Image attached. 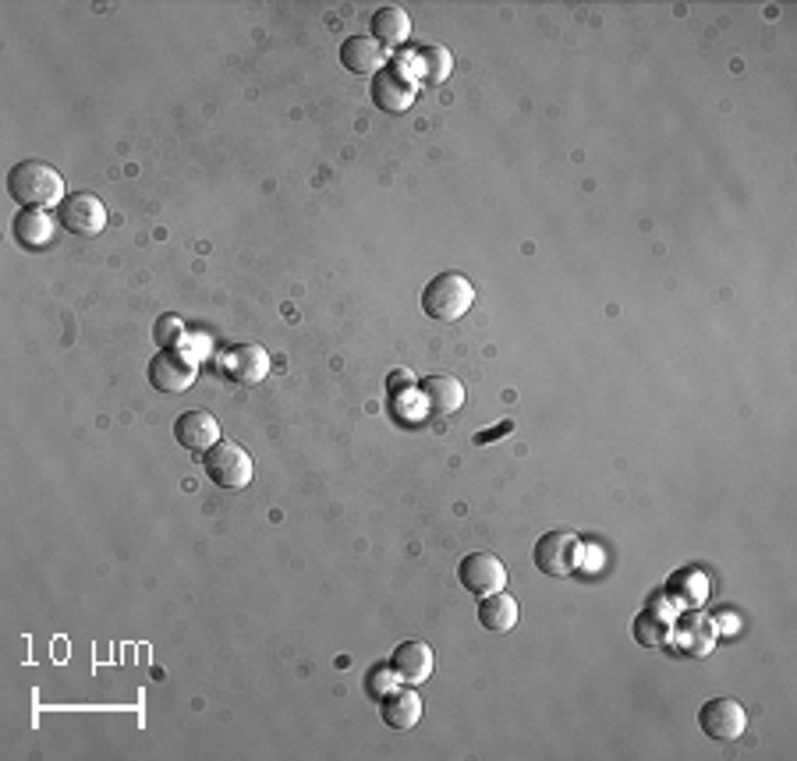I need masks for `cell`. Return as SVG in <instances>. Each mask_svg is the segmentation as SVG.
<instances>
[{
  "label": "cell",
  "mask_w": 797,
  "mask_h": 761,
  "mask_svg": "<svg viewBox=\"0 0 797 761\" xmlns=\"http://www.w3.org/2000/svg\"><path fill=\"white\" fill-rule=\"evenodd\" d=\"M582 543H578V535H571V532H546L535 543V553H532V560L535 567L546 574V578H571L574 570L582 567Z\"/></svg>",
  "instance_id": "obj_4"
},
{
  "label": "cell",
  "mask_w": 797,
  "mask_h": 761,
  "mask_svg": "<svg viewBox=\"0 0 797 761\" xmlns=\"http://www.w3.org/2000/svg\"><path fill=\"white\" fill-rule=\"evenodd\" d=\"M11 238L22 248H46L54 242V219L43 210H22L11 219Z\"/></svg>",
  "instance_id": "obj_15"
},
{
  "label": "cell",
  "mask_w": 797,
  "mask_h": 761,
  "mask_svg": "<svg viewBox=\"0 0 797 761\" xmlns=\"http://www.w3.org/2000/svg\"><path fill=\"white\" fill-rule=\"evenodd\" d=\"M372 104L386 114H404L415 104V78L404 72V64L380 67L372 75Z\"/></svg>",
  "instance_id": "obj_9"
},
{
  "label": "cell",
  "mask_w": 797,
  "mask_h": 761,
  "mask_svg": "<svg viewBox=\"0 0 797 761\" xmlns=\"http://www.w3.org/2000/svg\"><path fill=\"white\" fill-rule=\"evenodd\" d=\"M422 397H426L433 415L444 418V415H454L465 404V386L454 376H429V379H422Z\"/></svg>",
  "instance_id": "obj_16"
},
{
  "label": "cell",
  "mask_w": 797,
  "mask_h": 761,
  "mask_svg": "<svg viewBox=\"0 0 797 761\" xmlns=\"http://www.w3.org/2000/svg\"><path fill=\"white\" fill-rule=\"evenodd\" d=\"M475 301V287L465 274L457 269H447V274H436L426 291H422V312L436 323H457L461 315H468Z\"/></svg>",
  "instance_id": "obj_2"
},
{
  "label": "cell",
  "mask_w": 797,
  "mask_h": 761,
  "mask_svg": "<svg viewBox=\"0 0 797 761\" xmlns=\"http://www.w3.org/2000/svg\"><path fill=\"white\" fill-rule=\"evenodd\" d=\"M380 719L390 726V730H415L422 719V698L415 690L394 687L390 695L380 698Z\"/></svg>",
  "instance_id": "obj_13"
},
{
  "label": "cell",
  "mask_w": 797,
  "mask_h": 761,
  "mask_svg": "<svg viewBox=\"0 0 797 761\" xmlns=\"http://www.w3.org/2000/svg\"><path fill=\"white\" fill-rule=\"evenodd\" d=\"M390 666H394L397 680L422 684V680H429V673H433V649L426 641L408 637L394 649V655H390Z\"/></svg>",
  "instance_id": "obj_12"
},
{
  "label": "cell",
  "mask_w": 797,
  "mask_h": 761,
  "mask_svg": "<svg viewBox=\"0 0 797 761\" xmlns=\"http://www.w3.org/2000/svg\"><path fill=\"white\" fill-rule=\"evenodd\" d=\"M397 687V673H394V666L390 663H383V666H372L369 673H365V690H369V698H383V695H390V690Z\"/></svg>",
  "instance_id": "obj_22"
},
{
  "label": "cell",
  "mask_w": 797,
  "mask_h": 761,
  "mask_svg": "<svg viewBox=\"0 0 797 761\" xmlns=\"http://www.w3.org/2000/svg\"><path fill=\"white\" fill-rule=\"evenodd\" d=\"M202 471L220 489H245L252 482V457L245 453V447L220 439L216 447L202 453Z\"/></svg>",
  "instance_id": "obj_3"
},
{
  "label": "cell",
  "mask_w": 797,
  "mask_h": 761,
  "mask_svg": "<svg viewBox=\"0 0 797 761\" xmlns=\"http://www.w3.org/2000/svg\"><path fill=\"white\" fill-rule=\"evenodd\" d=\"M152 341H157V347L160 351H174V347H181V341H184V323L178 315H160L157 319V326H152Z\"/></svg>",
  "instance_id": "obj_20"
},
{
  "label": "cell",
  "mask_w": 797,
  "mask_h": 761,
  "mask_svg": "<svg viewBox=\"0 0 797 761\" xmlns=\"http://www.w3.org/2000/svg\"><path fill=\"white\" fill-rule=\"evenodd\" d=\"M220 372L237 386H259L269 376V354L259 344H231L220 351Z\"/></svg>",
  "instance_id": "obj_8"
},
{
  "label": "cell",
  "mask_w": 797,
  "mask_h": 761,
  "mask_svg": "<svg viewBox=\"0 0 797 761\" xmlns=\"http://www.w3.org/2000/svg\"><path fill=\"white\" fill-rule=\"evenodd\" d=\"M699 726L712 740H737L744 733V726H748V712H744L741 701L734 698H709L699 708Z\"/></svg>",
  "instance_id": "obj_10"
},
{
  "label": "cell",
  "mask_w": 797,
  "mask_h": 761,
  "mask_svg": "<svg viewBox=\"0 0 797 761\" xmlns=\"http://www.w3.org/2000/svg\"><path fill=\"white\" fill-rule=\"evenodd\" d=\"M8 195L22 210H46L64 202V178L43 160H22L8 171Z\"/></svg>",
  "instance_id": "obj_1"
},
{
  "label": "cell",
  "mask_w": 797,
  "mask_h": 761,
  "mask_svg": "<svg viewBox=\"0 0 797 761\" xmlns=\"http://www.w3.org/2000/svg\"><path fill=\"white\" fill-rule=\"evenodd\" d=\"M479 623L486 631H493V634H507V631H514V623H518V602L511 596H503V591H493V596H486L479 602Z\"/></svg>",
  "instance_id": "obj_19"
},
{
  "label": "cell",
  "mask_w": 797,
  "mask_h": 761,
  "mask_svg": "<svg viewBox=\"0 0 797 761\" xmlns=\"http://www.w3.org/2000/svg\"><path fill=\"white\" fill-rule=\"evenodd\" d=\"M635 637H638V645H646V649L663 645V641H667V623L659 620L656 613H641L635 620Z\"/></svg>",
  "instance_id": "obj_21"
},
{
  "label": "cell",
  "mask_w": 797,
  "mask_h": 761,
  "mask_svg": "<svg viewBox=\"0 0 797 761\" xmlns=\"http://www.w3.org/2000/svg\"><path fill=\"white\" fill-rule=\"evenodd\" d=\"M412 64H415L418 78L426 82V86H439V82H447V78H450V72H454V57H450V50H447V46H439V43H426V46H418L415 54H412Z\"/></svg>",
  "instance_id": "obj_18"
},
{
  "label": "cell",
  "mask_w": 797,
  "mask_h": 761,
  "mask_svg": "<svg viewBox=\"0 0 797 761\" xmlns=\"http://www.w3.org/2000/svg\"><path fill=\"white\" fill-rule=\"evenodd\" d=\"M57 219L67 234L93 238V234L107 227V206L93 192H72V195H64V202L57 206Z\"/></svg>",
  "instance_id": "obj_5"
},
{
  "label": "cell",
  "mask_w": 797,
  "mask_h": 761,
  "mask_svg": "<svg viewBox=\"0 0 797 761\" xmlns=\"http://www.w3.org/2000/svg\"><path fill=\"white\" fill-rule=\"evenodd\" d=\"M149 383L157 386L160 394H184L189 386L195 383V358L189 351H160V354H152V362H149Z\"/></svg>",
  "instance_id": "obj_6"
},
{
  "label": "cell",
  "mask_w": 797,
  "mask_h": 761,
  "mask_svg": "<svg viewBox=\"0 0 797 761\" xmlns=\"http://www.w3.org/2000/svg\"><path fill=\"white\" fill-rule=\"evenodd\" d=\"M457 581H461L465 591L471 596H493V591H503L507 585V567L497 553H468L461 564H457Z\"/></svg>",
  "instance_id": "obj_7"
},
{
  "label": "cell",
  "mask_w": 797,
  "mask_h": 761,
  "mask_svg": "<svg viewBox=\"0 0 797 761\" xmlns=\"http://www.w3.org/2000/svg\"><path fill=\"white\" fill-rule=\"evenodd\" d=\"M341 64L351 75H376L380 67H386V54L372 36H351L341 43Z\"/></svg>",
  "instance_id": "obj_14"
},
{
  "label": "cell",
  "mask_w": 797,
  "mask_h": 761,
  "mask_svg": "<svg viewBox=\"0 0 797 761\" xmlns=\"http://www.w3.org/2000/svg\"><path fill=\"white\" fill-rule=\"evenodd\" d=\"M412 36V19L404 8H380L372 14V40L380 46H404Z\"/></svg>",
  "instance_id": "obj_17"
},
{
  "label": "cell",
  "mask_w": 797,
  "mask_h": 761,
  "mask_svg": "<svg viewBox=\"0 0 797 761\" xmlns=\"http://www.w3.org/2000/svg\"><path fill=\"white\" fill-rule=\"evenodd\" d=\"M514 429V421H500L497 429H489V432H479L475 436V447H486V443H497V436H507Z\"/></svg>",
  "instance_id": "obj_23"
},
{
  "label": "cell",
  "mask_w": 797,
  "mask_h": 761,
  "mask_svg": "<svg viewBox=\"0 0 797 761\" xmlns=\"http://www.w3.org/2000/svg\"><path fill=\"white\" fill-rule=\"evenodd\" d=\"M174 439L192 453H206L210 447L220 443V421L202 411V408H192V411H181L174 418Z\"/></svg>",
  "instance_id": "obj_11"
}]
</instances>
